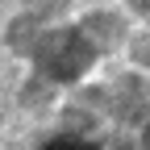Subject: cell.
Segmentation results:
<instances>
[{
  "label": "cell",
  "mask_w": 150,
  "mask_h": 150,
  "mask_svg": "<svg viewBox=\"0 0 150 150\" xmlns=\"http://www.w3.org/2000/svg\"><path fill=\"white\" fill-rule=\"evenodd\" d=\"M46 150H92L88 142H75V138H59V142H50Z\"/></svg>",
  "instance_id": "cell-1"
}]
</instances>
